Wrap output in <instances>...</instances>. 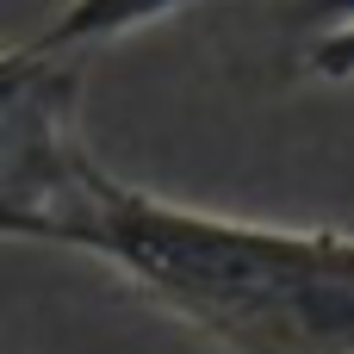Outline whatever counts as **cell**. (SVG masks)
<instances>
[{
	"instance_id": "cell-1",
	"label": "cell",
	"mask_w": 354,
	"mask_h": 354,
	"mask_svg": "<svg viewBox=\"0 0 354 354\" xmlns=\"http://www.w3.org/2000/svg\"><path fill=\"white\" fill-rule=\"evenodd\" d=\"M0 230L112 268L230 354H354V230L261 224L118 180L81 131V68L0 56Z\"/></svg>"
},
{
	"instance_id": "cell-2",
	"label": "cell",
	"mask_w": 354,
	"mask_h": 354,
	"mask_svg": "<svg viewBox=\"0 0 354 354\" xmlns=\"http://www.w3.org/2000/svg\"><path fill=\"white\" fill-rule=\"evenodd\" d=\"M187 6L193 0H62V12H50L31 37L6 44V62H62L68 50L118 44V37H131L143 25H162Z\"/></svg>"
},
{
	"instance_id": "cell-3",
	"label": "cell",
	"mask_w": 354,
	"mask_h": 354,
	"mask_svg": "<svg viewBox=\"0 0 354 354\" xmlns=\"http://www.w3.org/2000/svg\"><path fill=\"white\" fill-rule=\"evenodd\" d=\"M299 6L324 19V31L305 44V75H317V81H354V0H299Z\"/></svg>"
}]
</instances>
